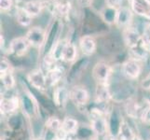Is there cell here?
I'll use <instances>...</instances> for the list:
<instances>
[{"mask_svg": "<svg viewBox=\"0 0 150 140\" xmlns=\"http://www.w3.org/2000/svg\"><path fill=\"white\" fill-rule=\"evenodd\" d=\"M30 47V43L25 36H23V37H17L11 39L8 44V50L9 53L15 57H23L28 51Z\"/></svg>", "mask_w": 150, "mask_h": 140, "instance_id": "9c48e42d", "label": "cell"}, {"mask_svg": "<svg viewBox=\"0 0 150 140\" xmlns=\"http://www.w3.org/2000/svg\"><path fill=\"white\" fill-rule=\"evenodd\" d=\"M146 102H147V105H148V106H150V92H149V95L146 96Z\"/></svg>", "mask_w": 150, "mask_h": 140, "instance_id": "8d00e7d4", "label": "cell"}, {"mask_svg": "<svg viewBox=\"0 0 150 140\" xmlns=\"http://www.w3.org/2000/svg\"><path fill=\"white\" fill-rule=\"evenodd\" d=\"M14 17L17 23L22 27H30L33 23V17L23 9V4L15 7L14 9Z\"/></svg>", "mask_w": 150, "mask_h": 140, "instance_id": "5bb4252c", "label": "cell"}, {"mask_svg": "<svg viewBox=\"0 0 150 140\" xmlns=\"http://www.w3.org/2000/svg\"><path fill=\"white\" fill-rule=\"evenodd\" d=\"M69 98L77 107L86 106L90 100V95L84 87L75 86L69 91Z\"/></svg>", "mask_w": 150, "mask_h": 140, "instance_id": "30bf717a", "label": "cell"}, {"mask_svg": "<svg viewBox=\"0 0 150 140\" xmlns=\"http://www.w3.org/2000/svg\"><path fill=\"white\" fill-rule=\"evenodd\" d=\"M11 70V65H10L9 61L6 58V57H2L1 59V64H0V73L5 74L7 72Z\"/></svg>", "mask_w": 150, "mask_h": 140, "instance_id": "d6a6232c", "label": "cell"}, {"mask_svg": "<svg viewBox=\"0 0 150 140\" xmlns=\"http://www.w3.org/2000/svg\"><path fill=\"white\" fill-rule=\"evenodd\" d=\"M148 53H149V57H150V44L148 45Z\"/></svg>", "mask_w": 150, "mask_h": 140, "instance_id": "f35d334b", "label": "cell"}, {"mask_svg": "<svg viewBox=\"0 0 150 140\" xmlns=\"http://www.w3.org/2000/svg\"><path fill=\"white\" fill-rule=\"evenodd\" d=\"M142 70L143 62L130 58V57L126 61H124L121 65V73L125 76V77L131 80H137L140 77Z\"/></svg>", "mask_w": 150, "mask_h": 140, "instance_id": "7a4b0ae2", "label": "cell"}, {"mask_svg": "<svg viewBox=\"0 0 150 140\" xmlns=\"http://www.w3.org/2000/svg\"><path fill=\"white\" fill-rule=\"evenodd\" d=\"M19 99L16 96L4 97L1 99V112L3 114H10L18 109Z\"/></svg>", "mask_w": 150, "mask_h": 140, "instance_id": "7402d4cb", "label": "cell"}, {"mask_svg": "<svg viewBox=\"0 0 150 140\" xmlns=\"http://www.w3.org/2000/svg\"><path fill=\"white\" fill-rule=\"evenodd\" d=\"M140 118L144 124L150 125V106L147 105V107L141 112Z\"/></svg>", "mask_w": 150, "mask_h": 140, "instance_id": "1f68e13d", "label": "cell"}, {"mask_svg": "<svg viewBox=\"0 0 150 140\" xmlns=\"http://www.w3.org/2000/svg\"><path fill=\"white\" fill-rule=\"evenodd\" d=\"M134 140H143V139H142V138H140V137H139V136H136V137L134 138Z\"/></svg>", "mask_w": 150, "mask_h": 140, "instance_id": "74e56055", "label": "cell"}, {"mask_svg": "<svg viewBox=\"0 0 150 140\" xmlns=\"http://www.w3.org/2000/svg\"><path fill=\"white\" fill-rule=\"evenodd\" d=\"M48 87H54L62 80L64 75V69L62 65H57L55 68L46 73Z\"/></svg>", "mask_w": 150, "mask_h": 140, "instance_id": "d6986e66", "label": "cell"}, {"mask_svg": "<svg viewBox=\"0 0 150 140\" xmlns=\"http://www.w3.org/2000/svg\"><path fill=\"white\" fill-rule=\"evenodd\" d=\"M141 33L144 42L148 46L150 44V21L144 23L143 30Z\"/></svg>", "mask_w": 150, "mask_h": 140, "instance_id": "f546056e", "label": "cell"}, {"mask_svg": "<svg viewBox=\"0 0 150 140\" xmlns=\"http://www.w3.org/2000/svg\"><path fill=\"white\" fill-rule=\"evenodd\" d=\"M76 60H77V47L76 43H74L73 41L69 39L67 41L65 48L64 50L62 61L64 62V63L73 64Z\"/></svg>", "mask_w": 150, "mask_h": 140, "instance_id": "e0dca14e", "label": "cell"}, {"mask_svg": "<svg viewBox=\"0 0 150 140\" xmlns=\"http://www.w3.org/2000/svg\"><path fill=\"white\" fill-rule=\"evenodd\" d=\"M141 87H142V89L150 92V73L147 76L144 77V79L142 80V81H141Z\"/></svg>", "mask_w": 150, "mask_h": 140, "instance_id": "e575fe53", "label": "cell"}, {"mask_svg": "<svg viewBox=\"0 0 150 140\" xmlns=\"http://www.w3.org/2000/svg\"><path fill=\"white\" fill-rule=\"evenodd\" d=\"M64 27V22L61 19L53 18L50 22L49 27L47 28V38H46L45 44L41 49V55L42 58L51 53L56 43L61 39V34Z\"/></svg>", "mask_w": 150, "mask_h": 140, "instance_id": "6da1fadb", "label": "cell"}, {"mask_svg": "<svg viewBox=\"0 0 150 140\" xmlns=\"http://www.w3.org/2000/svg\"><path fill=\"white\" fill-rule=\"evenodd\" d=\"M46 129L48 132L52 133L57 136L58 132L62 129V122L56 117H50L46 122Z\"/></svg>", "mask_w": 150, "mask_h": 140, "instance_id": "4316f807", "label": "cell"}, {"mask_svg": "<svg viewBox=\"0 0 150 140\" xmlns=\"http://www.w3.org/2000/svg\"><path fill=\"white\" fill-rule=\"evenodd\" d=\"M91 130L98 140H105L107 136H109V126L105 115L93 114V118L91 120Z\"/></svg>", "mask_w": 150, "mask_h": 140, "instance_id": "5b68a950", "label": "cell"}, {"mask_svg": "<svg viewBox=\"0 0 150 140\" xmlns=\"http://www.w3.org/2000/svg\"><path fill=\"white\" fill-rule=\"evenodd\" d=\"M99 15L101 19L103 20V22L105 23L107 26H112V25L116 24L117 9L105 5V6L99 10Z\"/></svg>", "mask_w": 150, "mask_h": 140, "instance_id": "2e32d148", "label": "cell"}, {"mask_svg": "<svg viewBox=\"0 0 150 140\" xmlns=\"http://www.w3.org/2000/svg\"><path fill=\"white\" fill-rule=\"evenodd\" d=\"M94 0H76V4L80 9H91L93 5Z\"/></svg>", "mask_w": 150, "mask_h": 140, "instance_id": "836d02e7", "label": "cell"}, {"mask_svg": "<svg viewBox=\"0 0 150 140\" xmlns=\"http://www.w3.org/2000/svg\"><path fill=\"white\" fill-rule=\"evenodd\" d=\"M89 65V57L83 56L82 58L77 59L76 62H74L67 73V81L68 82H73L76 79H77L81 74L83 70Z\"/></svg>", "mask_w": 150, "mask_h": 140, "instance_id": "7c38bea8", "label": "cell"}, {"mask_svg": "<svg viewBox=\"0 0 150 140\" xmlns=\"http://www.w3.org/2000/svg\"><path fill=\"white\" fill-rule=\"evenodd\" d=\"M130 1H132V0H129V2H130Z\"/></svg>", "mask_w": 150, "mask_h": 140, "instance_id": "b9f144b4", "label": "cell"}, {"mask_svg": "<svg viewBox=\"0 0 150 140\" xmlns=\"http://www.w3.org/2000/svg\"><path fill=\"white\" fill-rule=\"evenodd\" d=\"M27 80L30 85L38 91H45L48 87L47 75L42 68H38L30 71L27 75Z\"/></svg>", "mask_w": 150, "mask_h": 140, "instance_id": "52a82bcc", "label": "cell"}, {"mask_svg": "<svg viewBox=\"0 0 150 140\" xmlns=\"http://www.w3.org/2000/svg\"><path fill=\"white\" fill-rule=\"evenodd\" d=\"M134 16H135V14L133 13L130 6H124L118 9L115 26L122 30L129 26H132Z\"/></svg>", "mask_w": 150, "mask_h": 140, "instance_id": "ba28073f", "label": "cell"}, {"mask_svg": "<svg viewBox=\"0 0 150 140\" xmlns=\"http://www.w3.org/2000/svg\"><path fill=\"white\" fill-rule=\"evenodd\" d=\"M23 7L33 18L38 17L45 9L42 0H27L23 3Z\"/></svg>", "mask_w": 150, "mask_h": 140, "instance_id": "9a60e30c", "label": "cell"}, {"mask_svg": "<svg viewBox=\"0 0 150 140\" xmlns=\"http://www.w3.org/2000/svg\"><path fill=\"white\" fill-rule=\"evenodd\" d=\"M35 140H45L44 138H37V139H35Z\"/></svg>", "mask_w": 150, "mask_h": 140, "instance_id": "ab89813d", "label": "cell"}, {"mask_svg": "<svg viewBox=\"0 0 150 140\" xmlns=\"http://www.w3.org/2000/svg\"><path fill=\"white\" fill-rule=\"evenodd\" d=\"M129 2V0H105V6L118 9L125 6V3Z\"/></svg>", "mask_w": 150, "mask_h": 140, "instance_id": "4dcf8cb0", "label": "cell"}, {"mask_svg": "<svg viewBox=\"0 0 150 140\" xmlns=\"http://www.w3.org/2000/svg\"><path fill=\"white\" fill-rule=\"evenodd\" d=\"M123 120L121 119V116L118 111L112 109V112L110 114V120L108 121V126H109V134L111 136L117 137L120 129Z\"/></svg>", "mask_w": 150, "mask_h": 140, "instance_id": "ac0fdd59", "label": "cell"}, {"mask_svg": "<svg viewBox=\"0 0 150 140\" xmlns=\"http://www.w3.org/2000/svg\"><path fill=\"white\" fill-rule=\"evenodd\" d=\"M112 73V66L103 61L96 63L91 71L92 77L96 80L97 83H108Z\"/></svg>", "mask_w": 150, "mask_h": 140, "instance_id": "8992f818", "label": "cell"}, {"mask_svg": "<svg viewBox=\"0 0 150 140\" xmlns=\"http://www.w3.org/2000/svg\"><path fill=\"white\" fill-rule=\"evenodd\" d=\"M129 5L136 16L150 21V0H132Z\"/></svg>", "mask_w": 150, "mask_h": 140, "instance_id": "8fae6325", "label": "cell"}, {"mask_svg": "<svg viewBox=\"0 0 150 140\" xmlns=\"http://www.w3.org/2000/svg\"><path fill=\"white\" fill-rule=\"evenodd\" d=\"M1 81L4 85V87L7 90H11L16 85V81H15V77L12 73V70H10L5 74L1 75Z\"/></svg>", "mask_w": 150, "mask_h": 140, "instance_id": "83f0119b", "label": "cell"}, {"mask_svg": "<svg viewBox=\"0 0 150 140\" xmlns=\"http://www.w3.org/2000/svg\"><path fill=\"white\" fill-rule=\"evenodd\" d=\"M79 49L83 56L90 57L93 54L97 49V43L92 35H83L79 40Z\"/></svg>", "mask_w": 150, "mask_h": 140, "instance_id": "4fadbf2b", "label": "cell"}, {"mask_svg": "<svg viewBox=\"0 0 150 140\" xmlns=\"http://www.w3.org/2000/svg\"><path fill=\"white\" fill-rule=\"evenodd\" d=\"M62 130L66 134V136L76 134L79 131V122L74 118L65 117L62 122Z\"/></svg>", "mask_w": 150, "mask_h": 140, "instance_id": "603a6c76", "label": "cell"}, {"mask_svg": "<svg viewBox=\"0 0 150 140\" xmlns=\"http://www.w3.org/2000/svg\"><path fill=\"white\" fill-rule=\"evenodd\" d=\"M68 99H70L69 90H67L64 86H59L55 88L53 92V100L56 106H58L59 107H64L66 105Z\"/></svg>", "mask_w": 150, "mask_h": 140, "instance_id": "44dd1931", "label": "cell"}, {"mask_svg": "<svg viewBox=\"0 0 150 140\" xmlns=\"http://www.w3.org/2000/svg\"><path fill=\"white\" fill-rule=\"evenodd\" d=\"M135 137H136V134L132 131L130 124L127 122L123 121L121 123L120 129V133H118L117 138L118 140H134Z\"/></svg>", "mask_w": 150, "mask_h": 140, "instance_id": "cb8c5ba5", "label": "cell"}, {"mask_svg": "<svg viewBox=\"0 0 150 140\" xmlns=\"http://www.w3.org/2000/svg\"><path fill=\"white\" fill-rule=\"evenodd\" d=\"M12 2L14 3L15 7H17V6H20V5H22L24 1H23V0H12Z\"/></svg>", "mask_w": 150, "mask_h": 140, "instance_id": "d590c367", "label": "cell"}, {"mask_svg": "<svg viewBox=\"0 0 150 140\" xmlns=\"http://www.w3.org/2000/svg\"><path fill=\"white\" fill-rule=\"evenodd\" d=\"M15 5L12 0H0V10L3 13H8L14 10Z\"/></svg>", "mask_w": 150, "mask_h": 140, "instance_id": "f1b7e54d", "label": "cell"}, {"mask_svg": "<svg viewBox=\"0 0 150 140\" xmlns=\"http://www.w3.org/2000/svg\"><path fill=\"white\" fill-rule=\"evenodd\" d=\"M25 38L28 40L31 47L41 50L47 38V29L41 26L30 27L25 34Z\"/></svg>", "mask_w": 150, "mask_h": 140, "instance_id": "3957f363", "label": "cell"}, {"mask_svg": "<svg viewBox=\"0 0 150 140\" xmlns=\"http://www.w3.org/2000/svg\"><path fill=\"white\" fill-rule=\"evenodd\" d=\"M122 38L128 50L134 49L139 45L144 43L142 38V33L133 25L122 30Z\"/></svg>", "mask_w": 150, "mask_h": 140, "instance_id": "277c9868", "label": "cell"}, {"mask_svg": "<svg viewBox=\"0 0 150 140\" xmlns=\"http://www.w3.org/2000/svg\"><path fill=\"white\" fill-rule=\"evenodd\" d=\"M69 39L68 38H61L58 42L56 43V45L54 46V48L51 50V53H50L51 56L56 61H62V58H63V53H64V50L65 48V45L67 43V41Z\"/></svg>", "mask_w": 150, "mask_h": 140, "instance_id": "d4e9b609", "label": "cell"}, {"mask_svg": "<svg viewBox=\"0 0 150 140\" xmlns=\"http://www.w3.org/2000/svg\"><path fill=\"white\" fill-rule=\"evenodd\" d=\"M55 140H65V139H62V138H56Z\"/></svg>", "mask_w": 150, "mask_h": 140, "instance_id": "60d3db41", "label": "cell"}, {"mask_svg": "<svg viewBox=\"0 0 150 140\" xmlns=\"http://www.w3.org/2000/svg\"><path fill=\"white\" fill-rule=\"evenodd\" d=\"M96 102L108 103L112 98V93L108 83H97L95 90Z\"/></svg>", "mask_w": 150, "mask_h": 140, "instance_id": "ffe728a7", "label": "cell"}, {"mask_svg": "<svg viewBox=\"0 0 150 140\" xmlns=\"http://www.w3.org/2000/svg\"><path fill=\"white\" fill-rule=\"evenodd\" d=\"M21 103H22L24 112L26 113L27 115L32 116L35 113V104L30 95H23L22 98H21Z\"/></svg>", "mask_w": 150, "mask_h": 140, "instance_id": "484cf974", "label": "cell"}]
</instances>
